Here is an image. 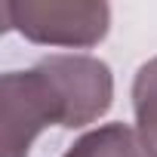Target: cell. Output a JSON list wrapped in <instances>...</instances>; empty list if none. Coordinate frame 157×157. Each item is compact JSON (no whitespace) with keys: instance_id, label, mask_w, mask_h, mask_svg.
Returning a JSON list of instances; mask_svg holds the SVG:
<instances>
[{"instance_id":"6da1fadb","label":"cell","mask_w":157,"mask_h":157,"mask_svg":"<svg viewBox=\"0 0 157 157\" xmlns=\"http://www.w3.org/2000/svg\"><path fill=\"white\" fill-rule=\"evenodd\" d=\"M68 129V105L37 62L28 71H10L0 80V157H28L46 126Z\"/></svg>"},{"instance_id":"7a4b0ae2","label":"cell","mask_w":157,"mask_h":157,"mask_svg":"<svg viewBox=\"0 0 157 157\" xmlns=\"http://www.w3.org/2000/svg\"><path fill=\"white\" fill-rule=\"evenodd\" d=\"M6 28L40 46H96L111 25V10L102 0H6Z\"/></svg>"},{"instance_id":"3957f363","label":"cell","mask_w":157,"mask_h":157,"mask_svg":"<svg viewBox=\"0 0 157 157\" xmlns=\"http://www.w3.org/2000/svg\"><path fill=\"white\" fill-rule=\"evenodd\" d=\"M40 65L49 71L68 105V129L86 126L111 108L114 77L102 59L68 52V56H46Z\"/></svg>"},{"instance_id":"277c9868","label":"cell","mask_w":157,"mask_h":157,"mask_svg":"<svg viewBox=\"0 0 157 157\" xmlns=\"http://www.w3.org/2000/svg\"><path fill=\"white\" fill-rule=\"evenodd\" d=\"M132 108H136V136L145 157H157V56L148 59L132 80Z\"/></svg>"},{"instance_id":"5b68a950","label":"cell","mask_w":157,"mask_h":157,"mask_svg":"<svg viewBox=\"0 0 157 157\" xmlns=\"http://www.w3.org/2000/svg\"><path fill=\"white\" fill-rule=\"evenodd\" d=\"M65 157H145L136 129L126 123H105L86 136H80Z\"/></svg>"}]
</instances>
